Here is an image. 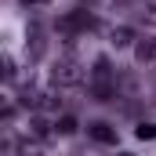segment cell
<instances>
[{
    "label": "cell",
    "mask_w": 156,
    "mask_h": 156,
    "mask_svg": "<svg viewBox=\"0 0 156 156\" xmlns=\"http://www.w3.org/2000/svg\"><path fill=\"white\" fill-rule=\"evenodd\" d=\"M87 134L98 142V145H116V127L109 120H91L87 123Z\"/></svg>",
    "instance_id": "cell-4"
},
{
    "label": "cell",
    "mask_w": 156,
    "mask_h": 156,
    "mask_svg": "<svg viewBox=\"0 0 156 156\" xmlns=\"http://www.w3.org/2000/svg\"><path fill=\"white\" fill-rule=\"evenodd\" d=\"M87 4H98V0H87Z\"/></svg>",
    "instance_id": "cell-14"
},
{
    "label": "cell",
    "mask_w": 156,
    "mask_h": 156,
    "mask_svg": "<svg viewBox=\"0 0 156 156\" xmlns=\"http://www.w3.org/2000/svg\"><path fill=\"white\" fill-rule=\"evenodd\" d=\"M142 18H145L149 26H156V4H145V7H142Z\"/></svg>",
    "instance_id": "cell-11"
},
{
    "label": "cell",
    "mask_w": 156,
    "mask_h": 156,
    "mask_svg": "<svg viewBox=\"0 0 156 156\" xmlns=\"http://www.w3.org/2000/svg\"><path fill=\"white\" fill-rule=\"evenodd\" d=\"M76 131V120L73 116H58L55 120V134H73Z\"/></svg>",
    "instance_id": "cell-8"
},
{
    "label": "cell",
    "mask_w": 156,
    "mask_h": 156,
    "mask_svg": "<svg viewBox=\"0 0 156 156\" xmlns=\"http://www.w3.org/2000/svg\"><path fill=\"white\" fill-rule=\"evenodd\" d=\"M98 22H94V15H87V11H69L62 22H58V29H62V37H73V33H87V29H94Z\"/></svg>",
    "instance_id": "cell-3"
},
{
    "label": "cell",
    "mask_w": 156,
    "mask_h": 156,
    "mask_svg": "<svg viewBox=\"0 0 156 156\" xmlns=\"http://www.w3.org/2000/svg\"><path fill=\"white\" fill-rule=\"evenodd\" d=\"M134 134H138L142 142H156V123H138V127H134Z\"/></svg>",
    "instance_id": "cell-10"
},
{
    "label": "cell",
    "mask_w": 156,
    "mask_h": 156,
    "mask_svg": "<svg viewBox=\"0 0 156 156\" xmlns=\"http://www.w3.org/2000/svg\"><path fill=\"white\" fill-rule=\"evenodd\" d=\"M109 44H113V47H131V44H134V29H131V26H113V29H109Z\"/></svg>",
    "instance_id": "cell-6"
},
{
    "label": "cell",
    "mask_w": 156,
    "mask_h": 156,
    "mask_svg": "<svg viewBox=\"0 0 156 156\" xmlns=\"http://www.w3.org/2000/svg\"><path fill=\"white\" fill-rule=\"evenodd\" d=\"M120 156H131V153H120Z\"/></svg>",
    "instance_id": "cell-15"
},
{
    "label": "cell",
    "mask_w": 156,
    "mask_h": 156,
    "mask_svg": "<svg viewBox=\"0 0 156 156\" xmlns=\"http://www.w3.org/2000/svg\"><path fill=\"white\" fill-rule=\"evenodd\" d=\"M4 80H15V58L11 55L4 58Z\"/></svg>",
    "instance_id": "cell-12"
},
{
    "label": "cell",
    "mask_w": 156,
    "mask_h": 156,
    "mask_svg": "<svg viewBox=\"0 0 156 156\" xmlns=\"http://www.w3.org/2000/svg\"><path fill=\"white\" fill-rule=\"evenodd\" d=\"M29 134H33V138H47V120L33 116V120H29Z\"/></svg>",
    "instance_id": "cell-9"
},
{
    "label": "cell",
    "mask_w": 156,
    "mask_h": 156,
    "mask_svg": "<svg viewBox=\"0 0 156 156\" xmlns=\"http://www.w3.org/2000/svg\"><path fill=\"white\" fill-rule=\"evenodd\" d=\"M22 4H26V7H29V4H33V7H44L47 0H22Z\"/></svg>",
    "instance_id": "cell-13"
},
{
    "label": "cell",
    "mask_w": 156,
    "mask_h": 156,
    "mask_svg": "<svg viewBox=\"0 0 156 156\" xmlns=\"http://www.w3.org/2000/svg\"><path fill=\"white\" fill-rule=\"evenodd\" d=\"M87 91H91V98H94V102H109V98L116 94V69L109 66V58H105V55H102V58H94L91 76H87Z\"/></svg>",
    "instance_id": "cell-1"
},
{
    "label": "cell",
    "mask_w": 156,
    "mask_h": 156,
    "mask_svg": "<svg viewBox=\"0 0 156 156\" xmlns=\"http://www.w3.org/2000/svg\"><path fill=\"white\" fill-rule=\"evenodd\" d=\"M51 83L55 87H80L83 83V66H80L73 55H62L51 66Z\"/></svg>",
    "instance_id": "cell-2"
},
{
    "label": "cell",
    "mask_w": 156,
    "mask_h": 156,
    "mask_svg": "<svg viewBox=\"0 0 156 156\" xmlns=\"http://www.w3.org/2000/svg\"><path fill=\"white\" fill-rule=\"evenodd\" d=\"M134 58L145 66V62H156V37H145L134 44Z\"/></svg>",
    "instance_id": "cell-5"
},
{
    "label": "cell",
    "mask_w": 156,
    "mask_h": 156,
    "mask_svg": "<svg viewBox=\"0 0 156 156\" xmlns=\"http://www.w3.org/2000/svg\"><path fill=\"white\" fill-rule=\"evenodd\" d=\"M40 55H44V33H40V26L33 22V26H29V58L37 62Z\"/></svg>",
    "instance_id": "cell-7"
}]
</instances>
